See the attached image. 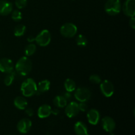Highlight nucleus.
Masks as SVG:
<instances>
[{
	"mask_svg": "<svg viewBox=\"0 0 135 135\" xmlns=\"http://www.w3.org/2000/svg\"><path fill=\"white\" fill-rule=\"evenodd\" d=\"M36 51V46L34 44H29L25 48V54L26 56L30 57Z\"/></svg>",
	"mask_w": 135,
	"mask_h": 135,
	"instance_id": "obj_21",
	"label": "nucleus"
},
{
	"mask_svg": "<svg viewBox=\"0 0 135 135\" xmlns=\"http://www.w3.org/2000/svg\"><path fill=\"white\" fill-rule=\"evenodd\" d=\"M59 113V111L58 109H54V110H51V113L54 115H57Z\"/></svg>",
	"mask_w": 135,
	"mask_h": 135,
	"instance_id": "obj_33",
	"label": "nucleus"
},
{
	"mask_svg": "<svg viewBox=\"0 0 135 135\" xmlns=\"http://www.w3.org/2000/svg\"><path fill=\"white\" fill-rule=\"evenodd\" d=\"M15 77V73L14 71L11 73H7V75L4 79V83H5V85L7 86L11 85L13 80H14Z\"/></svg>",
	"mask_w": 135,
	"mask_h": 135,
	"instance_id": "obj_24",
	"label": "nucleus"
},
{
	"mask_svg": "<svg viewBox=\"0 0 135 135\" xmlns=\"http://www.w3.org/2000/svg\"><path fill=\"white\" fill-rule=\"evenodd\" d=\"M91 92L86 87H80L75 89V98L80 102H86L91 98Z\"/></svg>",
	"mask_w": 135,
	"mask_h": 135,
	"instance_id": "obj_6",
	"label": "nucleus"
},
{
	"mask_svg": "<svg viewBox=\"0 0 135 135\" xmlns=\"http://www.w3.org/2000/svg\"><path fill=\"white\" fill-rule=\"evenodd\" d=\"M14 105L17 109L20 110H24L27 108L28 102L25 97L17 96L14 100Z\"/></svg>",
	"mask_w": 135,
	"mask_h": 135,
	"instance_id": "obj_18",
	"label": "nucleus"
},
{
	"mask_svg": "<svg viewBox=\"0 0 135 135\" xmlns=\"http://www.w3.org/2000/svg\"><path fill=\"white\" fill-rule=\"evenodd\" d=\"M64 86L66 91L69 92H72L76 89V83L73 79H66L64 83Z\"/></svg>",
	"mask_w": 135,
	"mask_h": 135,
	"instance_id": "obj_20",
	"label": "nucleus"
},
{
	"mask_svg": "<svg viewBox=\"0 0 135 135\" xmlns=\"http://www.w3.org/2000/svg\"><path fill=\"white\" fill-rule=\"evenodd\" d=\"M0 71L4 73H11L14 71L13 61L8 58L0 59Z\"/></svg>",
	"mask_w": 135,
	"mask_h": 135,
	"instance_id": "obj_12",
	"label": "nucleus"
},
{
	"mask_svg": "<svg viewBox=\"0 0 135 135\" xmlns=\"http://www.w3.org/2000/svg\"><path fill=\"white\" fill-rule=\"evenodd\" d=\"M65 108V113L69 118H73L76 117L80 112L79 109V104L75 102H70L69 104H67Z\"/></svg>",
	"mask_w": 135,
	"mask_h": 135,
	"instance_id": "obj_8",
	"label": "nucleus"
},
{
	"mask_svg": "<svg viewBox=\"0 0 135 135\" xmlns=\"http://www.w3.org/2000/svg\"><path fill=\"white\" fill-rule=\"evenodd\" d=\"M51 108L50 105L44 104L41 105L38 109V116L41 119H44L48 117L51 114Z\"/></svg>",
	"mask_w": 135,
	"mask_h": 135,
	"instance_id": "obj_16",
	"label": "nucleus"
},
{
	"mask_svg": "<svg viewBox=\"0 0 135 135\" xmlns=\"http://www.w3.org/2000/svg\"><path fill=\"white\" fill-rule=\"evenodd\" d=\"M50 82L48 80H43L38 83L37 85V94H42L47 92L50 89Z\"/></svg>",
	"mask_w": 135,
	"mask_h": 135,
	"instance_id": "obj_17",
	"label": "nucleus"
},
{
	"mask_svg": "<svg viewBox=\"0 0 135 135\" xmlns=\"http://www.w3.org/2000/svg\"><path fill=\"white\" fill-rule=\"evenodd\" d=\"M79 111L81 112H86L88 109V105L86 102H80V104H79Z\"/></svg>",
	"mask_w": 135,
	"mask_h": 135,
	"instance_id": "obj_28",
	"label": "nucleus"
},
{
	"mask_svg": "<svg viewBox=\"0 0 135 135\" xmlns=\"http://www.w3.org/2000/svg\"><path fill=\"white\" fill-rule=\"evenodd\" d=\"M60 33L65 38H72L77 33V27L75 24L67 22L61 27Z\"/></svg>",
	"mask_w": 135,
	"mask_h": 135,
	"instance_id": "obj_4",
	"label": "nucleus"
},
{
	"mask_svg": "<svg viewBox=\"0 0 135 135\" xmlns=\"http://www.w3.org/2000/svg\"><path fill=\"white\" fill-rule=\"evenodd\" d=\"M90 81L94 84H100L102 82L101 78L98 75H92L89 78Z\"/></svg>",
	"mask_w": 135,
	"mask_h": 135,
	"instance_id": "obj_27",
	"label": "nucleus"
},
{
	"mask_svg": "<svg viewBox=\"0 0 135 135\" xmlns=\"http://www.w3.org/2000/svg\"><path fill=\"white\" fill-rule=\"evenodd\" d=\"M87 119L90 124L92 125H96L100 121V112L96 109H90L87 113Z\"/></svg>",
	"mask_w": 135,
	"mask_h": 135,
	"instance_id": "obj_13",
	"label": "nucleus"
},
{
	"mask_svg": "<svg viewBox=\"0 0 135 135\" xmlns=\"http://www.w3.org/2000/svg\"><path fill=\"white\" fill-rule=\"evenodd\" d=\"M21 90L25 97H31L36 94L37 84L31 78L26 79L21 86Z\"/></svg>",
	"mask_w": 135,
	"mask_h": 135,
	"instance_id": "obj_2",
	"label": "nucleus"
},
{
	"mask_svg": "<svg viewBox=\"0 0 135 135\" xmlns=\"http://www.w3.org/2000/svg\"><path fill=\"white\" fill-rule=\"evenodd\" d=\"M54 104L58 108H63L67 105V100L61 95L57 96L53 100Z\"/></svg>",
	"mask_w": 135,
	"mask_h": 135,
	"instance_id": "obj_19",
	"label": "nucleus"
},
{
	"mask_svg": "<svg viewBox=\"0 0 135 135\" xmlns=\"http://www.w3.org/2000/svg\"><path fill=\"white\" fill-rule=\"evenodd\" d=\"M121 8L125 15L129 17H134L135 0H126Z\"/></svg>",
	"mask_w": 135,
	"mask_h": 135,
	"instance_id": "obj_10",
	"label": "nucleus"
},
{
	"mask_svg": "<svg viewBox=\"0 0 135 135\" xmlns=\"http://www.w3.org/2000/svg\"><path fill=\"white\" fill-rule=\"evenodd\" d=\"M105 12L109 15H117L121 10V4L120 0H108L104 6Z\"/></svg>",
	"mask_w": 135,
	"mask_h": 135,
	"instance_id": "obj_3",
	"label": "nucleus"
},
{
	"mask_svg": "<svg viewBox=\"0 0 135 135\" xmlns=\"http://www.w3.org/2000/svg\"><path fill=\"white\" fill-rule=\"evenodd\" d=\"M13 11V4L7 0H0V15L7 16Z\"/></svg>",
	"mask_w": 135,
	"mask_h": 135,
	"instance_id": "obj_14",
	"label": "nucleus"
},
{
	"mask_svg": "<svg viewBox=\"0 0 135 135\" xmlns=\"http://www.w3.org/2000/svg\"><path fill=\"white\" fill-rule=\"evenodd\" d=\"M15 3L18 9H23L27 5V0H15Z\"/></svg>",
	"mask_w": 135,
	"mask_h": 135,
	"instance_id": "obj_26",
	"label": "nucleus"
},
{
	"mask_svg": "<svg viewBox=\"0 0 135 135\" xmlns=\"http://www.w3.org/2000/svg\"><path fill=\"white\" fill-rule=\"evenodd\" d=\"M74 131L76 135H89L88 127L84 123L78 121L75 124Z\"/></svg>",
	"mask_w": 135,
	"mask_h": 135,
	"instance_id": "obj_15",
	"label": "nucleus"
},
{
	"mask_svg": "<svg viewBox=\"0 0 135 135\" xmlns=\"http://www.w3.org/2000/svg\"><path fill=\"white\" fill-rule=\"evenodd\" d=\"M32 127V121L28 118H24L20 120L17 125V129L21 134H26L30 131Z\"/></svg>",
	"mask_w": 135,
	"mask_h": 135,
	"instance_id": "obj_9",
	"label": "nucleus"
},
{
	"mask_svg": "<svg viewBox=\"0 0 135 135\" xmlns=\"http://www.w3.org/2000/svg\"><path fill=\"white\" fill-rule=\"evenodd\" d=\"M63 96L67 100H70V99H71V92H67V91H66V92L64 93V95H63Z\"/></svg>",
	"mask_w": 135,
	"mask_h": 135,
	"instance_id": "obj_31",
	"label": "nucleus"
},
{
	"mask_svg": "<svg viewBox=\"0 0 135 135\" xmlns=\"http://www.w3.org/2000/svg\"><path fill=\"white\" fill-rule=\"evenodd\" d=\"M34 40H35V38H34V37L32 36H30V37L28 38V41L29 42H32Z\"/></svg>",
	"mask_w": 135,
	"mask_h": 135,
	"instance_id": "obj_32",
	"label": "nucleus"
},
{
	"mask_svg": "<svg viewBox=\"0 0 135 135\" xmlns=\"http://www.w3.org/2000/svg\"><path fill=\"white\" fill-rule=\"evenodd\" d=\"M102 125L104 131L108 133H112L115 129L116 124L112 117L106 116L102 119Z\"/></svg>",
	"mask_w": 135,
	"mask_h": 135,
	"instance_id": "obj_11",
	"label": "nucleus"
},
{
	"mask_svg": "<svg viewBox=\"0 0 135 135\" xmlns=\"http://www.w3.org/2000/svg\"><path fill=\"white\" fill-rule=\"evenodd\" d=\"M26 32V26L23 25H18L14 29V34L16 36H22Z\"/></svg>",
	"mask_w": 135,
	"mask_h": 135,
	"instance_id": "obj_22",
	"label": "nucleus"
},
{
	"mask_svg": "<svg viewBox=\"0 0 135 135\" xmlns=\"http://www.w3.org/2000/svg\"><path fill=\"white\" fill-rule=\"evenodd\" d=\"M76 44L80 47H85L88 44V40L83 34H79L76 38Z\"/></svg>",
	"mask_w": 135,
	"mask_h": 135,
	"instance_id": "obj_23",
	"label": "nucleus"
},
{
	"mask_svg": "<svg viewBox=\"0 0 135 135\" xmlns=\"http://www.w3.org/2000/svg\"><path fill=\"white\" fill-rule=\"evenodd\" d=\"M51 40V33L48 30H42L36 37L35 38L36 42L40 46L42 47H45L47 46L50 44V42Z\"/></svg>",
	"mask_w": 135,
	"mask_h": 135,
	"instance_id": "obj_5",
	"label": "nucleus"
},
{
	"mask_svg": "<svg viewBox=\"0 0 135 135\" xmlns=\"http://www.w3.org/2000/svg\"><path fill=\"white\" fill-rule=\"evenodd\" d=\"M11 18L13 21H16V22L20 21L22 19V13H21V12L19 10H17V9L12 11Z\"/></svg>",
	"mask_w": 135,
	"mask_h": 135,
	"instance_id": "obj_25",
	"label": "nucleus"
},
{
	"mask_svg": "<svg viewBox=\"0 0 135 135\" xmlns=\"http://www.w3.org/2000/svg\"><path fill=\"white\" fill-rule=\"evenodd\" d=\"M129 25L133 29L135 28V18L134 17H131V19L129 21Z\"/></svg>",
	"mask_w": 135,
	"mask_h": 135,
	"instance_id": "obj_30",
	"label": "nucleus"
},
{
	"mask_svg": "<svg viewBox=\"0 0 135 135\" xmlns=\"http://www.w3.org/2000/svg\"><path fill=\"white\" fill-rule=\"evenodd\" d=\"M25 109H26V110H25V113H26V114L28 116H29V117H32V116L34 115V111L32 108H26Z\"/></svg>",
	"mask_w": 135,
	"mask_h": 135,
	"instance_id": "obj_29",
	"label": "nucleus"
},
{
	"mask_svg": "<svg viewBox=\"0 0 135 135\" xmlns=\"http://www.w3.org/2000/svg\"><path fill=\"white\" fill-rule=\"evenodd\" d=\"M100 90L104 96L109 98L114 93V86L111 81L105 80L100 83Z\"/></svg>",
	"mask_w": 135,
	"mask_h": 135,
	"instance_id": "obj_7",
	"label": "nucleus"
},
{
	"mask_svg": "<svg viewBox=\"0 0 135 135\" xmlns=\"http://www.w3.org/2000/svg\"><path fill=\"white\" fill-rule=\"evenodd\" d=\"M15 71L21 76H26L28 75L32 69V63L31 60L27 56H24L17 61L15 65Z\"/></svg>",
	"mask_w": 135,
	"mask_h": 135,
	"instance_id": "obj_1",
	"label": "nucleus"
}]
</instances>
